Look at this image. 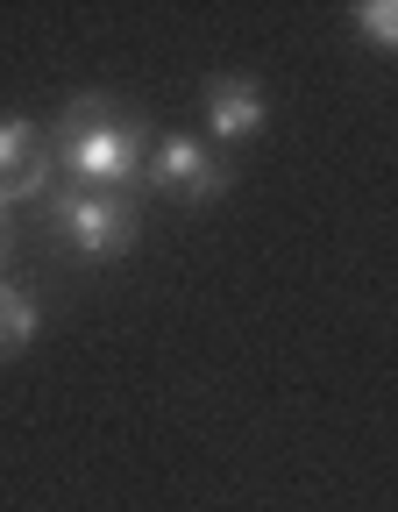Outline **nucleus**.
Returning a JSON list of instances; mask_svg holds the SVG:
<instances>
[{"mask_svg": "<svg viewBox=\"0 0 398 512\" xmlns=\"http://www.w3.org/2000/svg\"><path fill=\"white\" fill-rule=\"evenodd\" d=\"M150 128L143 114H128L100 93L72 100L57 114V136H50V164L72 171V185H93V192H136L143 185V157H150Z\"/></svg>", "mask_w": 398, "mask_h": 512, "instance_id": "f257e3e1", "label": "nucleus"}, {"mask_svg": "<svg viewBox=\"0 0 398 512\" xmlns=\"http://www.w3.org/2000/svg\"><path fill=\"white\" fill-rule=\"evenodd\" d=\"M50 221L86 264H114V256H128L136 235H143L136 200H128V192H93V185H64L50 200Z\"/></svg>", "mask_w": 398, "mask_h": 512, "instance_id": "f03ea898", "label": "nucleus"}, {"mask_svg": "<svg viewBox=\"0 0 398 512\" xmlns=\"http://www.w3.org/2000/svg\"><path fill=\"white\" fill-rule=\"evenodd\" d=\"M143 185L199 207V200H221V192H228V164L207 143H192V136H157L150 157H143Z\"/></svg>", "mask_w": 398, "mask_h": 512, "instance_id": "7ed1b4c3", "label": "nucleus"}, {"mask_svg": "<svg viewBox=\"0 0 398 512\" xmlns=\"http://www.w3.org/2000/svg\"><path fill=\"white\" fill-rule=\"evenodd\" d=\"M50 128H36V121H22V114H8L0 121V214H8L15 200H36V192L50 185Z\"/></svg>", "mask_w": 398, "mask_h": 512, "instance_id": "20e7f679", "label": "nucleus"}, {"mask_svg": "<svg viewBox=\"0 0 398 512\" xmlns=\"http://www.w3.org/2000/svg\"><path fill=\"white\" fill-rule=\"evenodd\" d=\"M263 121H271V100L249 72H221L207 79V136L214 143H256Z\"/></svg>", "mask_w": 398, "mask_h": 512, "instance_id": "39448f33", "label": "nucleus"}, {"mask_svg": "<svg viewBox=\"0 0 398 512\" xmlns=\"http://www.w3.org/2000/svg\"><path fill=\"white\" fill-rule=\"evenodd\" d=\"M36 342V299L22 292V285H8V278H0V363H8V356H22Z\"/></svg>", "mask_w": 398, "mask_h": 512, "instance_id": "423d86ee", "label": "nucleus"}, {"mask_svg": "<svg viewBox=\"0 0 398 512\" xmlns=\"http://www.w3.org/2000/svg\"><path fill=\"white\" fill-rule=\"evenodd\" d=\"M356 29L370 50H398V0H370V8H356Z\"/></svg>", "mask_w": 398, "mask_h": 512, "instance_id": "0eeeda50", "label": "nucleus"}, {"mask_svg": "<svg viewBox=\"0 0 398 512\" xmlns=\"http://www.w3.org/2000/svg\"><path fill=\"white\" fill-rule=\"evenodd\" d=\"M8 256H15V228H8V214H0V271H8Z\"/></svg>", "mask_w": 398, "mask_h": 512, "instance_id": "6e6552de", "label": "nucleus"}]
</instances>
